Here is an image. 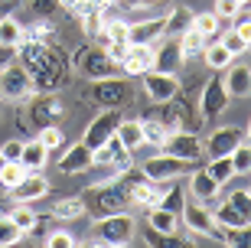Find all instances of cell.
<instances>
[{"label":"cell","instance_id":"cell-1","mask_svg":"<svg viewBox=\"0 0 251 248\" xmlns=\"http://www.w3.org/2000/svg\"><path fill=\"white\" fill-rule=\"evenodd\" d=\"M17 62L33 75V85L36 92H59L62 82L69 79V55L62 53L52 43H33V39H23L17 46Z\"/></svg>","mask_w":251,"mask_h":248},{"label":"cell","instance_id":"cell-2","mask_svg":"<svg viewBox=\"0 0 251 248\" xmlns=\"http://www.w3.org/2000/svg\"><path fill=\"white\" fill-rule=\"evenodd\" d=\"M137 235V222L130 212H108V216H98L95 222V239L104 242V245H114V248H124L134 242Z\"/></svg>","mask_w":251,"mask_h":248},{"label":"cell","instance_id":"cell-3","mask_svg":"<svg viewBox=\"0 0 251 248\" xmlns=\"http://www.w3.org/2000/svg\"><path fill=\"white\" fill-rule=\"evenodd\" d=\"M33 95H36V85L23 65L20 62L0 65V101H26Z\"/></svg>","mask_w":251,"mask_h":248},{"label":"cell","instance_id":"cell-4","mask_svg":"<svg viewBox=\"0 0 251 248\" xmlns=\"http://www.w3.org/2000/svg\"><path fill=\"white\" fill-rule=\"evenodd\" d=\"M124 206H130L127 196L121 193V186L108 180V183H92L88 190V199H85V212H95V216H108V212H121Z\"/></svg>","mask_w":251,"mask_h":248},{"label":"cell","instance_id":"cell-5","mask_svg":"<svg viewBox=\"0 0 251 248\" xmlns=\"http://www.w3.org/2000/svg\"><path fill=\"white\" fill-rule=\"evenodd\" d=\"M189 166H193V164H186V160L167 154V150H160V154L147 157V160L140 164V173L147 176V180H153V183H173V180H179V176L186 173Z\"/></svg>","mask_w":251,"mask_h":248},{"label":"cell","instance_id":"cell-6","mask_svg":"<svg viewBox=\"0 0 251 248\" xmlns=\"http://www.w3.org/2000/svg\"><path fill=\"white\" fill-rule=\"evenodd\" d=\"M130 95H134V88H130L127 79L108 75V79L92 82V95H88V98H92L95 105H101V108H121V105L130 101Z\"/></svg>","mask_w":251,"mask_h":248},{"label":"cell","instance_id":"cell-7","mask_svg":"<svg viewBox=\"0 0 251 248\" xmlns=\"http://www.w3.org/2000/svg\"><path fill=\"white\" fill-rule=\"evenodd\" d=\"M179 222L186 225L193 235H202V239H219V225L212 219V209L199 199H186L183 212H179Z\"/></svg>","mask_w":251,"mask_h":248},{"label":"cell","instance_id":"cell-8","mask_svg":"<svg viewBox=\"0 0 251 248\" xmlns=\"http://www.w3.org/2000/svg\"><path fill=\"white\" fill-rule=\"evenodd\" d=\"M140 79H144V92H147V98L153 101V105H157V101H173V98H179V92H183L176 72H157V69H147Z\"/></svg>","mask_w":251,"mask_h":248},{"label":"cell","instance_id":"cell-9","mask_svg":"<svg viewBox=\"0 0 251 248\" xmlns=\"http://www.w3.org/2000/svg\"><path fill=\"white\" fill-rule=\"evenodd\" d=\"M228 101H232V98H228V92H225L222 79H219V75H212V79L202 85V92H199V114H202L199 121L219 118V114L228 108Z\"/></svg>","mask_w":251,"mask_h":248},{"label":"cell","instance_id":"cell-10","mask_svg":"<svg viewBox=\"0 0 251 248\" xmlns=\"http://www.w3.org/2000/svg\"><path fill=\"white\" fill-rule=\"evenodd\" d=\"M118 121H121V111L118 108H104L98 118H92V124L85 128V138H82V144L88 150H95V147H101L104 140H111L114 138V131H118Z\"/></svg>","mask_w":251,"mask_h":248},{"label":"cell","instance_id":"cell-11","mask_svg":"<svg viewBox=\"0 0 251 248\" xmlns=\"http://www.w3.org/2000/svg\"><path fill=\"white\" fill-rule=\"evenodd\" d=\"M160 150H167V154H173V157H179V160H186V164H199L202 160V140L196 138V134H189V131H173L167 138V144Z\"/></svg>","mask_w":251,"mask_h":248},{"label":"cell","instance_id":"cell-12","mask_svg":"<svg viewBox=\"0 0 251 248\" xmlns=\"http://www.w3.org/2000/svg\"><path fill=\"white\" fill-rule=\"evenodd\" d=\"M183 49H179L176 36H163L160 43H153V69L157 72H179L183 69Z\"/></svg>","mask_w":251,"mask_h":248},{"label":"cell","instance_id":"cell-13","mask_svg":"<svg viewBox=\"0 0 251 248\" xmlns=\"http://www.w3.org/2000/svg\"><path fill=\"white\" fill-rule=\"evenodd\" d=\"M163 39V13H147L137 23H127V43L140 46V43H160Z\"/></svg>","mask_w":251,"mask_h":248},{"label":"cell","instance_id":"cell-14","mask_svg":"<svg viewBox=\"0 0 251 248\" xmlns=\"http://www.w3.org/2000/svg\"><path fill=\"white\" fill-rule=\"evenodd\" d=\"M78 65H82V72L88 75L92 82L108 79V75H118V62H111V55L104 53L101 46L98 49H85V53L78 55Z\"/></svg>","mask_w":251,"mask_h":248},{"label":"cell","instance_id":"cell-15","mask_svg":"<svg viewBox=\"0 0 251 248\" xmlns=\"http://www.w3.org/2000/svg\"><path fill=\"white\" fill-rule=\"evenodd\" d=\"M242 140H248V134H245L242 128H219L209 134V140L202 144V150L209 157H228Z\"/></svg>","mask_w":251,"mask_h":248},{"label":"cell","instance_id":"cell-16","mask_svg":"<svg viewBox=\"0 0 251 248\" xmlns=\"http://www.w3.org/2000/svg\"><path fill=\"white\" fill-rule=\"evenodd\" d=\"M46 193H49V180L43 176V170H39V173H26L23 176V180L10 190V199L13 202H39Z\"/></svg>","mask_w":251,"mask_h":248},{"label":"cell","instance_id":"cell-17","mask_svg":"<svg viewBox=\"0 0 251 248\" xmlns=\"http://www.w3.org/2000/svg\"><path fill=\"white\" fill-rule=\"evenodd\" d=\"M118 69H124V75H144L147 69H153V43H140V46L127 43V53L118 62Z\"/></svg>","mask_w":251,"mask_h":248},{"label":"cell","instance_id":"cell-18","mask_svg":"<svg viewBox=\"0 0 251 248\" xmlns=\"http://www.w3.org/2000/svg\"><path fill=\"white\" fill-rule=\"evenodd\" d=\"M29 114L36 118L39 128H43V124H56V118L65 114V105L59 101L56 92H39V98L33 101V111H29Z\"/></svg>","mask_w":251,"mask_h":248},{"label":"cell","instance_id":"cell-19","mask_svg":"<svg viewBox=\"0 0 251 248\" xmlns=\"http://www.w3.org/2000/svg\"><path fill=\"white\" fill-rule=\"evenodd\" d=\"M59 170L62 173H85V170H92V150L85 147L82 140L78 144H69L65 154L59 157Z\"/></svg>","mask_w":251,"mask_h":248},{"label":"cell","instance_id":"cell-20","mask_svg":"<svg viewBox=\"0 0 251 248\" xmlns=\"http://www.w3.org/2000/svg\"><path fill=\"white\" fill-rule=\"evenodd\" d=\"M228 98H248L251 95V69L248 65H228V75L222 79Z\"/></svg>","mask_w":251,"mask_h":248},{"label":"cell","instance_id":"cell-21","mask_svg":"<svg viewBox=\"0 0 251 248\" xmlns=\"http://www.w3.org/2000/svg\"><path fill=\"white\" fill-rule=\"evenodd\" d=\"M147 229H153V232H160V235H176V229H179V216L176 212H170L167 206H150L147 209Z\"/></svg>","mask_w":251,"mask_h":248},{"label":"cell","instance_id":"cell-22","mask_svg":"<svg viewBox=\"0 0 251 248\" xmlns=\"http://www.w3.org/2000/svg\"><path fill=\"white\" fill-rule=\"evenodd\" d=\"M219 190H222V186L215 183L205 170H196V173L189 176V196L199 199V202H212L215 196H219Z\"/></svg>","mask_w":251,"mask_h":248},{"label":"cell","instance_id":"cell-23","mask_svg":"<svg viewBox=\"0 0 251 248\" xmlns=\"http://www.w3.org/2000/svg\"><path fill=\"white\" fill-rule=\"evenodd\" d=\"M114 138L121 140V144L130 150V154L144 147V128H140V121H134V118H121V121H118V131H114Z\"/></svg>","mask_w":251,"mask_h":248},{"label":"cell","instance_id":"cell-24","mask_svg":"<svg viewBox=\"0 0 251 248\" xmlns=\"http://www.w3.org/2000/svg\"><path fill=\"white\" fill-rule=\"evenodd\" d=\"M186 29H193V10L173 7L170 13H163V36H183Z\"/></svg>","mask_w":251,"mask_h":248},{"label":"cell","instance_id":"cell-25","mask_svg":"<svg viewBox=\"0 0 251 248\" xmlns=\"http://www.w3.org/2000/svg\"><path fill=\"white\" fill-rule=\"evenodd\" d=\"M20 164L26 166L29 173H39V170L49 164V150L43 147L39 140H23V157H20Z\"/></svg>","mask_w":251,"mask_h":248},{"label":"cell","instance_id":"cell-26","mask_svg":"<svg viewBox=\"0 0 251 248\" xmlns=\"http://www.w3.org/2000/svg\"><path fill=\"white\" fill-rule=\"evenodd\" d=\"M52 216H56L59 222L85 219V216H88V212H85V199L82 196H65V199H59L56 206H52Z\"/></svg>","mask_w":251,"mask_h":248},{"label":"cell","instance_id":"cell-27","mask_svg":"<svg viewBox=\"0 0 251 248\" xmlns=\"http://www.w3.org/2000/svg\"><path fill=\"white\" fill-rule=\"evenodd\" d=\"M212 219H215V225H222V229H242V225H248V216H242V212L235 209L232 202L225 199V202H219L212 209Z\"/></svg>","mask_w":251,"mask_h":248},{"label":"cell","instance_id":"cell-28","mask_svg":"<svg viewBox=\"0 0 251 248\" xmlns=\"http://www.w3.org/2000/svg\"><path fill=\"white\" fill-rule=\"evenodd\" d=\"M193 29L205 43H212V39H219V33H222V20L215 17L212 10H209V13H193Z\"/></svg>","mask_w":251,"mask_h":248},{"label":"cell","instance_id":"cell-29","mask_svg":"<svg viewBox=\"0 0 251 248\" xmlns=\"http://www.w3.org/2000/svg\"><path fill=\"white\" fill-rule=\"evenodd\" d=\"M23 23L13 17H0V46L3 49H17L20 43H23Z\"/></svg>","mask_w":251,"mask_h":248},{"label":"cell","instance_id":"cell-30","mask_svg":"<svg viewBox=\"0 0 251 248\" xmlns=\"http://www.w3.org/2000/svg\"><path fill=\"white\" fill-rule=\"evenodd\" d=\"M140 128H144V147H163V144H167L170 128L163 124V121L147 118V121H140Z\"/></svg>","mask_w":251,"mask_h":248},{"label":"cell","instance_id":"cell-31","mask_svg":"<svg viewBox=\"0 0 251 248\" xmlns=\"http://www.w3.org/2000/svg\"><path fill=\"white\" fill-rule=\"evenodd\" d=\"M202 59H205V65L212 69V72H219V69H228L232 65V55H228V49L219 43V39H212V43H205V49H202Z\"/></svg>","mask_w":251,"mask_h":248},{"label":"cell","instance_id":"cell-32","mask_svg":"<svg viewBox=\"0 0 251 248\" xmlns=\"http://www.w3.org/2000/svg\"><path fill=\"white\" fill-rule=\"evenodd\" d=\"M7 216L17 222V229L23 232V235H26V232H33V229L39 225V216L29 209V202H13V209H10Z\"/></svg>","mask_w":251,"mask_h":248},{"label":"cell","instance_id":"cell-33","mask_svg":"<svg viewBox=\"0 0 251 248\" xmlns=\"http://www.w3.org/2000/svg\"><path fill=\"white\" fill-rule=\"evenodd\" d=\"M23 36L33 39V43H52V39H56V23H52L49 17H39L29 29L23 27Z\"/></svg>","mask_w":251,"mask_h":248},{"label":"cell","instance_id":"cell-34","mask_svg":"<svg viewBox=\"0 0 251 248\" xmlns=\"http://www.w3.org/2000/svg\"><path fill=\"white\" fill-rule=\"evenodd\" d=\"M205 173L212 176L219 186H225L228 180L235 176V170H232V160L228 157H209V166H205Z\"/></svg>","mask_w":251,"mask_h":248},{"label":"cell","instance_id":"cell-35","mask_svg":"<svg viewBox=\"0 0 251 248\" xmlns=\"http://www.w3.org/2000/svg\"><path fill=\"white\" fill-rule=\"evenodd\" d=\"M228 160H232L235 176H248L251 173V144H248V140H242V144L228 154Z\"/></svg>","mask_w":251,"mask_h":248},{"label":"cell","instance_id":"cell-36","mask_svg":"<svg viewBox=\"0 0 251 248\" xmlns=\"http://www.w3.org/2000/svg\"><path fill=\"white\" fill-rule=\"evenodd\" d=\"M36 140L49 150V154H52V150H59V147H65V134H62V128H59V124H43V128H39V134H36Z\"/></svg>","mask_w":251,"mask_h":248},{"label":"cell","instance_id":"cell-37","mask_svg":"<svg viewBox=\"0 0 251 248\" xmlns=\"http://www.w3.org/2000/svg\"><path fill=\"white\" fill-rule=\"evenodd\" d=\"M26 173H29V170L20 164V160H7V164L0 166V183H3V190H13Z\"/></svg>","mask_w":251,"mask_h":248},{"label":"cell","instance_id":"cell-38","mask_svg":"<svg viewBox=\"0 0 251 248\" xmlns=\"http://www.w3.org/2000/svg\"><path fill=\"white\" fill-rule=\"evenodd\" d=\"M179 39V49H183V59H196V55H202V49H205V39L196 33V29H186L183 36H176Z\"/></svg>","mask_w":251,"mask_h":248},{"label":"cell","instance_id":"cell-39","mask_svg":"<svg viewBox=\"0 0 251 248\" xmlns=\"http://www.w3.org/2000/svg\"><path fill=\"white\" fill-rule=\"evenodd\" d=\"M157 206H167L170 212H183V206H186V193H183V186H176V180H173V186H170V193H163L160 196V202Z\"/></svg>","mask_w":251,"mask_h":248},{"label":"cell","instance_id":"cell-40","mask_svg":"<svg viewBox=\"0 0 251 248\" xmlns=\"http://www.w3.org/2000/svg\"><path fill=\"white\" fill-rule=\"evenodd\" d=\"M20 239H23V232L17 229V222L10 219V216H0V248L17 245Z\"/></svg>","mask_w":251,"mask_h":248},{"label":"cell","instance_id":"cell-41","mask_svg":"<svg viewBox=\"0 0 251 248\" xmlns=\"http://www.w3.org/2000/svg\"><path fill=\"white\" fill-rule=\"evenodd\" d=\"M219 43L228 49V55H232V59H235V55H245V53H248V39H242L238 33H235V29L222 33V39H219Z\"/></svg>","mask_w":251,"mask_h":248},{"label":"cell","instance_id":"cell-42","mask_svg":"<svg viewBox=\"0 0 251 248\" xmlns=\"http://www.w3.org/2000/svg\"><path fill=\"white\" fill-rule=\"evenodd\" d=\"M219 242H225V245H248V225H242V229H222L219 225Z\"/></svg>","mask_w":251,"mask_h":248},{"label":"cell","instance_id":"cell-43","mask_svg":"<svg viewBox=\"0 0 251 248\" xmlns=\"http://www.w3.org/2000/svg\"><path fill=\"white\" fill-rule=\"evenodd\" d=\"M228 202H232L242 216H248V219H251V193L245 190V186H242V190H232V193H228Z\"/></svg>","mask_w":251,"mask_h":248},{"label":"cell","instance_id":"cell-44","mask_svg":"<svg viewBox=\"0 0 251 248\" xmlns=\"http://www.w3.org/2000/svg\"><path fill=\"white\" fill-rule=\"evenodd\" d=\"M72 245H75V235L65 229H56L46 235V248H72Z\"/></svg>","mask_w":251,"mask_h":248},{"label":"cell","instance_id":"cell-45","mask_svg":"<svg viewBox=\"0 0 251 248\" xmlns=\"http://www.w3.org/2000/svg\"><path fill=\"white\" fill-rule=\"evenodd\" d=\"M26 3H29V10H33L36 17H52L56 7H59V0H26Z\"/></svg>","mask_w":251,"mask_h":248},{"label":"cell","instance_id":"cell-46","mask_svg":"<svg viewBox=\"0 0 251 248\" xmlns=\"http://www.w3.org/2000/svg\"><path fill=\"white\" fill-rule=\"evenodd\" d=\"M238 7H242V3H235V0H215V17L219 20H232L235 13H238Z\"/></svg>","mask_w":251,"mask_h":248},{"label":"cell","instance_id":"cell-47","mask_svg":"<svg viewBox=\"0 0 251 248\" xmlns=\"http://www.w3.org/2000/svg\"><path fill=\"white\" fill-rule=\"evenodd\" d=\"M0 154H3V160H20V157H23V140L10 138L7 144H0Z\"/></svg>","mask_w":251,"mask_h":248},{"label":"cell","instance_id":"cell-48","mask_svg":"<svg viewBox=\"0 0 251 248\" xmlns=\"http://www.w3.org/2000/svg\"><path fill=\"white\" fill-rule=\"evenodd\" d=\"M114 3H118V7H127V10H144V7H160V3H163V0H114Z\"/></svg>","mask_w":251,"mask_h":248},{"label":"cell","instance_id":"cell-49","mask_svg":"<svg viewBox=\"0 0 251 248\" xmlns=\"http://www.w3.org/2000/svg\"><path fill=\"white\" fill-rule=\"evenodd\" d=\"M59 3H62V7H75V3H78V0H59Z\"/></svg>","mask_w":251,"mask_h":248},{"label":"cell","instance_id":"cell-50","mask_svg":"<svg viewBox=\"0 0 251 248\" xmlns=\"http://www.w3.org/2000/svg\"><path fill=\"white\" fill-rule=\"evenodd\" d=\"M3 164H7V160H3V154H0V166H3Z\"/></svg>","mask_w":251,"mask_h":248},{"label":"cell","instance_id":"cell-51","mask_svg":"<svg viewBox=\"0 0 251 248\" xmlns=\"http://www.w3.org/2000/svg\"><path fill=\"white\" fill-rule=\"evenodd\" d=\"M235 3H248V0H235Z\"/></svg>","mask_w":251,"mask_h":248}]
</instances>
